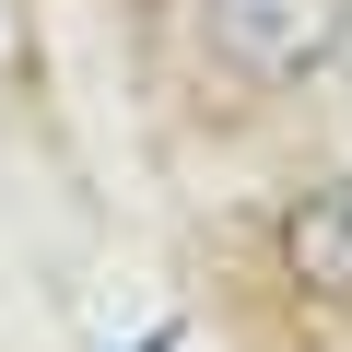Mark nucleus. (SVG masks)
I'll list each match as a JSON object with an SVG mask.
<instances>
[{
    "label": "nucleus",
    "mask_w": 352,
    "mask_h": 352,
    "mask_svg": "<svg viewBox=\"0 0 352 352\" xmlns=\"http://www.w3.org/2000/svg\"><path fill=\"white\" fill-rule=\"evenodd\" d=\"M200 36L247 82H305L352 47V0H200Z\"/></svg>",
    "instance_id": "f257e3e1"
},
{
    "label": "nucleus",
    "mask_w": 352,
    "mask_h": 352,
    "mask_svg": "<svg viewBox=\"0 0 352 352\" xmlns=\"http://www.w3.org/2000/svg\"><path fill=\"white\" fill-rule=\"evenodd\" d=\"M282 270L317 305H352V176H317V188L282 212Z\"/></svg>",
    "instance_id": "f03ea898"
}]
</instances>
